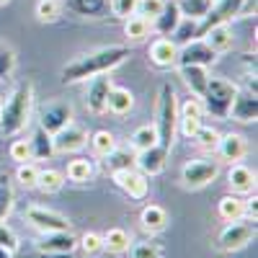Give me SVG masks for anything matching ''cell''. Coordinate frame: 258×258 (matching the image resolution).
I'll use <instances>...</instances> for the list:
<instances>
[{
	"label": "cell",
	"mask_w": 258,
	"mask_h": 258,
	"mask_svg": "<svg viewBox=\"0 0 258 258\" xmlns=\"http://www.w3.org/2000/svg\"><path fill=\"white\" fill-rule=\"evenodd\" d=\"M126 57H129V47L124 44H111V47L96 49L91 54H83L62 68V83H80V80H88L103 73H111Z\"/></svg>",
	"instance_id": "obj_1"
},
{
	"label": "cell",
	"mask_w": 258,
	"mask_h": 258,
	"mask_svg": "<svg viewBox=\"0 0 258 258\" xmlns=\"http://www.w3.org/2000/svg\"><path fill=\"white\" fill-rule=\"evenodd\" d=\"M31 101H34V85L18 83L13 93L8 96V101L0 106V135H18L24 132L29 124V114H31Z\"/></svg>",
	"instance_id": "obj_2"
},
{
	"label": "cell",
	"mask_w": 258,
	"mask_h": 258,
	"mask_svg": "<svg viewBox=\"0 0 258 258\" xmlns=\"http://www.w3.org/2000/svg\"><path fill=\"white\" fill-rule=\"evenodd\" d=\"M155 132H158V145H163L168 150L173 147L176 132H178V101H176V91H173V85H170V83L160 85Z\"/></svg>",
	"instance_id": "obj_3"
},
{
	"label": "cell",
	"mask_w": 258,
	"mask_h": 258,
	"mask_svg": "<svg viewBox=\"0 0 258 258\" xmlns=\"http://www.w3.org/2000/svg\"><path fill=\"white\" fill-rule=\"evenodd\" d=\"M238 93V88L225 80V78H209L207 88L202 93V109L212 114L214 119H227L232 109V98Z\"/></svg>",
	"instance_id": "obj_4"
},
{
	"label": "cell",
	"mask_w": 258,
	"mask_h": 258,
	"mask_svg": "<svg viewBox=\"0 0 258 258\" xmlns=\"http://www.w3.org/2000/svg\"><path fill=\"white\" fill-rule=\"evenodd\" d=\"M253 238H255V220H245V217L232 220V222H227V225L220 230V235H217V250H222V253L240 250V248H245Z\"/></svg>",
	"instance_id": "obj_5"
},
{
	"label": "cell",
	"mask_w": 258,
	"mask_h": 258,
	"mask_svg": "<svg viewBox=\"0 0 258 258\" xmlns=\"http://www.w3.org/2000/svg\"><path fill=\"white\" fill-rule=\"evenodd\" d=\"M217 176H220V160H214V158L188 160L181 168V181H183L186 188H204Z\"/></svg>",
	"instance_id": "obj_6"
},
{
	"label": "cell",
	"mask_w": 258,
	"mask_h": 258,
	"mask_svg": "<svg viewBox=\"0 0 258 258\" xmlns=\"http://www.w3.org/2000/svg\"><path fill=\"white\" fill-rule=\"evenodd\" d=\"M26 222L36 227L39 232H59V230H70V220L64 214L47 209V207H29L26 209Z\"/></svg>",
	"instance_id": "obj_7"
},
{
	"label": "cell",
	"mask_w": 258,
	"mask_h": 258,
	"mask_svg": "<svg viewBox=\"0 0 258 258\" xmlns=\"http://www.w3.org/2000/svg\"><path fill=\"white\" fill-rule=\"evenodd\" d=\"M217 52H214L204 39H194L188 44L178 47V57H176V64L183 68V64H202V68H209V64L217 62Z\"/></svg>",
	"instance_id": "obj_8"
},
{
	"label": "cell",
	"mask_w": 258,
	"mask_h": 258,
	"mask_svg": "<svg viewBox=\"0 0 258 258\" xmlns=\"http://www.w3.org/2000/svg\"><path fill=\"white\" fill-rule=\"evenodd\" d=\"M70 121H73V106L70 103H47L39 114V126L52 137L59 132V129L68 126Z\"/></svg>",
	"instance_id": "obj_9"
},
{
	"label": "cell",
	"mask_w": 258,
	"mask_h": 258,
	"mask_svg": "<svg viewBox=\"0 0 258 258\" xmlns=\"http://www.w3.org/2000/svg\"><path fill=\"white\" fill-rule=\"evenodd\" d=\"M88 129L85 126H78V124H68L64 129H59V132L52 137V142H54V153H78V150H83L85 145H88Z\"/></svg>",
	"instance_id": "obj_10"
},
{
	"label": "cell",
	"mask_w": 258,
	"mask_h": 258,
	"mask_svg": "<svg viewBox=\"0 0 258 258\" xmlns=\"http://www.w3.org/2000/svg\"><path fill=\"white\" fill-rule=\"evenodd\" d=\"M168 153H170L168 147H163V145L155 142L153 147H147V150H142V153H137L135 168H140V173H145V176H158V173H163V170H165Z\"/></svg>",
	"instance_id": "obj_11"
},
{
	"label": "cell",
	"mask_w": 258,
	"mask_h": 258,
	"mask_svg": "<svg viewBox=\"0 0 258 258\" xmlns=\"http://www.w3.org/2000/svg\"><path fill=\"white\" fill-rule=\"evenodd\" d=\"M111 88H114V83H111L109 73L93 78V83L88 85V91H85V106H88L91 114L101 116L106 111V98H109V91Z\"/></svg>",
	"instance_id": "obj_12"
},
{
	"label": "cell",
	"mask_w": 258,
	"mask_h": 258,
	"mask_svg": "<svg viewBox=\"0 0 258 258\" xmlns=\"http://www.w3.org/2000/svg\"><path fill=\"white\" fill-rule=\"evenodd\" d=\"M214 153H217L220 160H225L230 165L240 163L245 158V153H248V140L243 135H238V132L220 135V142H217V147H214Z\"/></svg>",
	"instance_id": "obj_13"
},
{
	"label": "cell",
	"mask_w": 258,
	"mask_h": 258,
	"mask_svg": "<svg viewBox=\"0 0 258 258\" xmlns=\"http://www.w3.org/2000/svg\"><path fill=\"white\" fill-rule=\"evenodd\" d=\"M111 178L129 199H145L147 197V176L140 173V170H135V168L119 170V173H111Z\"/></svg>",
	"instance_id": "obj_14"
},
{
	"label": "cell",
	"mask_w": 258,
	"mask_h": 258,
	"mask_svg": "<svg viewBox=\"0 0 258 258\" xmlns=\"http://www.w3.org/2000/svg\"><path fill=\"white\" fill-rule=\"evenodd\" d=\"M75 248H78V238L70 230L41 232V240L36 243V250H44V253H73Z\"/></svg>",
	"instance_id": "obj_15"
},
{
	"label": "cell",
	"mask_w": 258,
	"mask_h": 258,
	"mask_svg": "<svg viewBox=\"0 0 258 258\" xmlns=\"http://www.w3.org/2000/svg\"><path fill=\"white\" fill-rule=\"evenodd\" d=\"M204 109H202V101L197 98H188L181 109H178V129L183 132V137H194L197 135V129L204 124Z\"/></svg>",
	"instance_id": "obj_16"
},
{
	"label": "cell",
	"mask_w": 258,
	"mask_h": 258,
	"mask_svg": "<svg viewBox=\"0 0 258 258\" xmlns=\"http://www.w3.org/2000/svg\"><path fill=\"white\" fill-rule=\"evenodd\" d=\"M230 116L235 121H243V124L255 121L258 119V98H255V93H250V91H238L235 93Z\"/></svg>",
	"instance_id": "obj_17"
},
{
	"label": "cell",
	"mask_w": 258,
	"mask_h": 258,
	"mask_svg": "<svg viewBox=\"0 0 258 258\" xmlns=\"http://www.w3.org/2000/svg\"><path fill=\"white\" fill-rule=\"evenodd\" d=\"M227 186L232 194H250L255 188V173L243 163H232L227 170Z\"/></svg>",
	"instance_id": "obj_18"
},
{
	"label": "cell",
	"mask_w": 258,
	"mask_h": 258,
	"mask_svg": "<svg viewBox=\"0 0 258 258\" xmlns=\"http://www.w3.org/2000/svg\"><path fill=\"white\" fill-rule=\"evenodd\" d=\"M176 57H178V47L173 44V39L160 36L150 44V59H153V64H158V68H173Z\"/></svg>",
	"instance_id": "obj_19"
},
{
	"label": "cell",
	"mask_w": 258,
	"mask_h": 258,
	"mask_svg": "<svg viewBox=\"0 0 258 258\" xmlns=\"http://www.w3.org/2000/svg\"><path fill=\"white\" fill-rule=\"evenodd\" d=\"M135 106V96L129 88H121V85H114L109 91V98H106V111H111L114 116H126Z\"/></svg>",
	"instance_id": "obj_20"
},
{
	"label": "cell",
	"mask_w": 258,
	"mask_h": 258,
	"mask_svg": "<svg viewBox=\"0 0 258 258\" xmlns=\"http://www.w3.org/2000/svg\"><path fill=\"white\" fill-rule=\"evenodd\" d=\"M181 78L191 88V93L197 98H202V93H204V88H207V83H209L212 75L207 73V68H202V64H183V68H181Z\"/></svg>",
	"instance_id": "obj_21"
},
{
	"label": "cell",
	"mask_w": 258,
	"mask_h": 258,
	"mask_svg": "<svg viewBox=\"0 0 258 258\" xmlns=\"http://www.w3.org/2000/svg\"><path fill=\"white\" fill-rule=\"evenodd\" d=\"M183 16H181V11H178V6H176V0L173 3H165V8H163V13L155 18V21H150L153 24V29H155V34H160V36H170L176 31V26H178V21H181Z\"/></svg>",
	"instance_id": "obj_22"
},
{
	"label": "cell",
	"mask_w": 258,
	"mask_h": 258,
	"mask_svg": "<svg viewBox=\"0 0 258 258\" xmlns=\"http://www.w3.org/2000/svg\"><path fill=\"white\" fill-rule=\"evenodd\" d=\"M207 44L214 49V52H227V49H232V44H235V36H232V29H230V24H220V26H212L204 36H202Z\"/></svg>",
	"instance_id": "obj_23"
},
{
	"label": "cell",
	"mask_w": 258,
	"mask_h": 258,
	"mask_svg": "<svg viewBox=\"0 0 258 258\" xmlns=\"http://www.w3.org/2000/svg\"><path fill=\"white\" fill-rule=\"evenodd\" d=\"M68 11L80 18H101L109 11V0H68Z\"/></svg>",
	"instance_id": "obj_24"
},
{
	"label": "cell",
	"mask_w": 258,
	"mask_h": 258,
	"mask_svg": "<svg viewBox=\"0 0 258 258\" xmlns=\"http://www.w3.org/2000/svg\"><path fill=\"white\" fill-rule=\"evenodd\" d=\"M29 147H31V158L34 160H49L54 155V142H52V135H47L41 126L34 129V135L29 140Z\"/></svg>",
	"instance_id": "obj_25"
},
{
	"label": "cell",
	"mask_w": 258,
	"mask_h": 258,
	"mask_svg": "<svg viewBox=\"0 0 258 258\" xmlns=\"http://www.w3.org/2000/svg\"><path fill=\"white\" fill-rule=\"evenodd\" d=\"M135 153L129 150H121V147H114L109 155H103V170L106 173H119V170H129L135 168Z\"/></svg>",
	"instance_id": "obj_26"
},
{
	"label": "cell",
	"mask_w": 258,
	"mask_h": 258,
	"mask_svg": "<svg viewBox=\"0 0 258 258\" xmlns=\"http://www.w3.org/2000/svg\"><path fill=\"white\" fill-rule=\"evenodd\" d=\"M140 225L147 232H160L168 225V212L163 207H158V204H147L142 209V214H140Z\"/></svg>",
	"instance_id": "obj_27"
},
{
	"label": "cell",
	"mask_w": 258,
	"mask_h": 258,
	"mask_svg": "<svg viewBox=\"0 0 258 258\" xmlns=\"http://www.w3.org/2000/svg\"><path fill=\"white\" fill-rule=\"evenodd\" d=\"M217 214L225 222L240 220V217H245V202L238 197V194H227V197H222L217 202Z\"/></svg>",
	"instance_id": "obj_28"
},
{
	"label": "cell",
	"mask_w": 258,
	"mask_h": 258,
	"mask_svg": "<svg viewBox=\"0 0 258 258\" xmlns=\"http://www.w3.org/2000/svg\"><path fill=\"white\" fill-rule=\"evenodd\" d=\"M101 238H103V250H109V253H126L129 243H132L129 232L121 230V227L106 230V235H101Z\"/></svg>",
	"instance_id": "obj_29"
},
{
	"label": "cell",
	"mask_w": 258,
	"mask_h": 258,
	"mask_svg": "<svg viewBox=\"0 0 258 258\" xmlns=\"http://www.w3.org/2000/svg\"><path fill=\"white\" fill-rule=\"evenodd\" d=\"M126 253H129V258H163L165 255L163 245L155 240H132Z\"/></svg>",
	"instance_id": "obj_30"
},
{
	"label": "cell",
	"mask_w": 258,
	"mask_h": 258,
	"mask_svg": "<svg viewBox=\"0 0 258 258\" xmlns=\"http://www.w3.org/2000/svg\"><path fill=\"white\" fill-rule=\"evenodd\" d=\"M176 6H178L183 18L199 21V18H204L209 13V8L214 6V0H176Z\"/></svg>",
	"instance_id": "obj_31"
},
{
	"label": "cell",
	"mask_w": 258,
	"mask_h": 258,
	"mask_svg": "<svg viewBox=\"0 0 258 258\" xmlns=\"http://www.w3.org/2000/svg\"><path fill=\"white\" fill-rule=\"evenodd\" d=\"M124 34H126L129 41H142L150 34V21L142 18V16H137V13L124 18Z\"/></svg>",
	"instance_id": "obj_32"
},
{
	"label": "cell",
	"mask_w": 258,
	"mask_h": 258,
	"mask_svg": "<svg viewBox=\"0 0 258 258\" xmlns=\"http://www.w3.org/2000/svg\"><path fill=\"white\" fill-rule=\"evenodd\" d=\"M64 186V176L54 168H47V170H39V181H36V188H41L44 194H57L59 188Z\"/></svg>",
	"instance_id": "obj_33"
},
{
	"label": "cell",
	"mask_w": 258,
	"mask_h": 258,
	"mask_svg": "<svg viewBox=\"0 0 258 258\" xmlns=\"http://www.w3.org/2000/svg\"><path fill=\"white\" fill-rule=\"evenodd\" d=\"M68 178L75 181V183L91 181V178H93V165H91V160H85V158L70 160V163H68Z\"/></svg>",
	"instance_id": "obj_34"
},
{
	"label": "cell",
	"mask_w": 258,
	"mask_h": 258,
	"mask_svg": "<svg viewBox=\"0 0 258 258\" xmlns=\"http://www.w3.org/2000/svg\"><path fill=\"white\" fill-rule=\"evenodd\" d=\"M88 142H91V147H93V153L96 155H109L111 150L116 147V140H114V135L109 132V129H98V132H93L91 137H88Z\"/></svg>",
	"instance_id": "obj_35"
},
{
	"label": "cell",
	"mask_w": 258,
	"mask_h": 258,
	"mask_svg": "<svg viewBox=\"0 0 258 258\" xmlns=\"http://www.w3.org/2000/svg\"><path fill=\"white\" fill-rule=\"evenodd\" d=\"M155 142H158V132H155V126L145 124V126L135 129V135H132V150H135V153H142V150L153 147Z\"/></svg>",
	"instance_id": "obj_36"
},
{
	"label": "cell",
	"mask_w": 258,
	"mask_h": 258,
	"mask_svg": "<svg viewBox=\"0 0 258 258\" xmlns=\"http://www.w3.org/2000/svg\"><path fill=\"white\" fill-rule=\"evenodd\" d=\"M170 36H173V44H176V47L188 44V41L197 39V21H194V18H181L178 26H176V31L170 34Z\"/></svg>",
	"instance_id": "obj_37"
},
{
	"label": "cell",
	"mask_w": 258,
	"mask_h": 258,
	"mask_svg": "<svg viewBox=\"0 0 258 258\" xmlns=\"http://www.w3.org/2000/svg\"><path fill=\"white\" fill-rule=\"evenodd\" d=\"M16 181L24 186V188H36V181H39V168H36V163H31V160L18 163V168H16Z\"/></svg>",
	"instance_id": "obj_38"
},
{
	"label": "cell",
	"mask_w": 258,
	"mask_h": 258,
	"mask_svg": "<svg viewBox=\"0 0 258 258\" xmlns=\"http://www.w3.org/2000/svg\"><path fill=\"white\" fill-rule=\"evenodd\" d=\"M191 140H197V145H199L202 150H207V153H214V147H217V142H220V132H217L214 126H204V124H202Z\"/></svg>",
	"instance_id": "obj_39"
},
{
	"label": "cell",
	"mask_w": 258,
	"mask_h": 258,
	"mask_svg": "<svg viewBox=\"0 0 258 258\" xmlns=\"http://www.w3.org/2000/svg\"><path fill=\"white\" fill-rule=\"evenodd\" d=\"M59 13H62L59 0H39L36 3V18L41 24H52V21L59 18Z\"/></svg>",
	"instance_id": "obj_40"
},
{
	"label": "cell",
	"mask_w": 258,
	"mask_h": 258,
	"mask_svg": "<svg viewBox=\"0 0 258 258\" xmlns=\"http://www.w3.org/2000/svg\"><path fill=\"white\" fill-rule=\"evenodd\" d=\"M165 8V0H137V16L147 18V21H155Z\"/></svg>",
	"instance_id": "obj_41"
},
{
	"label": "cell",
	"mask_w": 258,
	"mask_h": 258,
	"mask_svg": "<svg viewBox=\"0 0 258 258\" xmlns=\"http://www.w3.org/2000/svg\"><path fill=\"white\" fill-rule=\"evenodd\" d=\"M16 70V52L6 44H0V78H11Z\"/></svg>",
	"instance_id": "obj_42"
},
{
	"label": "cell",
	"mask_w": 258,
	"mask_h": 258,
	"mask_svg": "<svg viewBox=\"0 0 258 258\" xmlns=\"http://www.w3.org/2000/svg\"><path fill=\"white\" fill-rule=\"evenodd\" d=\"M78 245L85 250V255H96V253L103 250V238H101L98 232H85L83 238L78 240Z\"/></svg>",
	"instance_id": "obj_43"
},
{
	"label": "cell",
	"mask_w": 258,
	"mask_h": 258,
	"mask_svg": "<svg viewBox=\"0 0 258 258\" xmlns=\"http://www.w3.org/2000/svg\"><path fill=\"white\" fill-rule=\"evenodd\" d=\"M13 209V188L8 183V178L0 181V220H6Z\"/></svg>",
	"instance_id": "obj_44"
},
{
	"label": "cell",
	"mask_w": 258,
	"mask_h": 258,
	"mask_svg": "<svg viewBox=\"0 0 258 258\" xmlns=\"http://www.w3.org/2000/svg\"><path fill=\"white\" fill-rule=\"evenodd\" d=\"M8 155H11V160H16V163H26V160H31L29 140H13L11 147H8Z\"/></svg>",
	"instance_id": "obj_45"
},
{
	"label": "cell",
	"mask_w": 258,
	"mask_h": 258,
	"mask_svg": "<svg viewBox=\"0 0 258 258\" xmlns=\"http://www.w3.org/2000/svg\"><path fill=\"white\" fill-rule=\"evenodd\" d=\"M109 11L116 18H129L137 13V0H109Z\"/></svg>",
	"instance_id": "obj_46"
},
{
	"label": "cell",
	"mask_w": 258,
	"mask_h": 258,
	"mask_svg": "<svg viewBox=\"0 0 258 258\" xmlns=\"http://www.w3.org/2000/svg\"><path fill=\"white\" fill-rule=\"evenodd\" d=\"M0 248H6V250H11V253L18 250V235H16L8 225H3V222H0Z\"/></svg>",
	"instance_id": "obj_47"
},
{
	"label": "cell",
	"mask_w": 258,
	"mask_h": 258,
	"mask_svg": "<svg viewBox=\"0 0 258 258\" xmlns=\"http://www.w3.org/2000/svg\"><path fill=\"white\" fill-rule=\"evenodd\" d=\"M16 258H73V253H44V250H34V253H21Z\"/></svg>",
	"instance_id": "obj_48"
},
{
	"label": "cell",
	"mask_w": 258,
	"mask_h": 258,
	"mask_svg": "<svg viewBox=\"0 0 258 258\" xmlns=\"http://www.w3.org/2000/svg\"><path fill=\"white\" fill-rule=\"evenodd\" d=\"M245 16H255V0H243V3H240L238 18H245Z\"/></svg>",
	"instance_id": "obj_49"
},
{
	"label": "cell",
	"mask_w": 258,
	"mask_h": 258,
	"mask_svg": "<svg viewBox=\"0 0 258 258\" xmlns=\"http://www.w3.org/2000/svg\"><path fill=\"white\" fill-rule=\"evenodd\" d=\"M255 214H258V204H255V194H253V199L245 202V217L248 220H255Z\"/></svg>",
	"instance_id": "obj_50"
},
{
	"label": "cell",
	"mask_w": 258,
	"mask_h": 258,
	"mask_svg": "<svg viewBox=\"0 0 258 258\" xmlns=\"http://www.w3.org/2000/svg\"><path fill=\"white\" fill-rule=\"evenodd\" d=\"M0 258H13V253L6 250V248H0Z\"/></svg>",
	"instance_id": "obj_51"
},
{
	"label": "cell",
	"mask_w": 258,
	"mask_h": 258,
	"mask_svg": "<svg viewBox=\"0 0 258 258\" xmlns=\"http://www.w3.org/2000/svg\"><path fill=\"white\" fill-rule=\"evenodd\" d=\"M11 3V0H0V8H3V6H8Z\"/></svg>",
	"instance_id": "obj_52"
},
{
	"label": "cell",
	"mask_w": 258,
	"mask_h": 258,
	"mask_svg": "<svg viewBox=\"0 0 258 258\" xmlns=\"http://www.w3.org/2000/svg\"><path fill=\"white\" fill-rule=\"evenodd\" d=\"M3 178H8V176H3V173H0V181H3Z\"/></svg>",
	"instance_id": "obj_53"
}]
</instances>
